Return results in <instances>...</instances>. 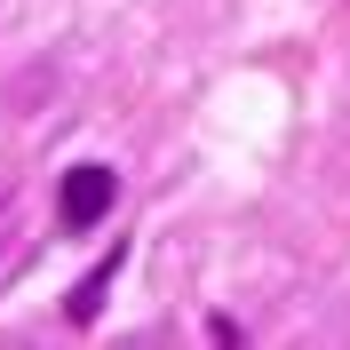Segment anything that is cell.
<instances>
[{"label": "cell", "instance_id": "6da1fadb", "mask_svg": "<svg viewBox=\"0 0 350 350\" xmlns=\"http://www.w3.org/2000/svg\"><path fill=\"white\" fill-rule=\"evenodd\" d=\"M111 199H120V175H111L104 159H80V167L64 175V191H56V207H64V231H96V223L111 215Z\"/></svg>", "mask_w": 350, "mask_h": 350}, {"label": "cell", "instance_id": "7a4b0ae2", "mask_svg": "<svg viewBox=\"0 0 350 350\" xmlns=\"http://www.w3.org/2000/svg\"><path fill=\"white\" fill-rule=\"evenodd\" d=\"M111 279H120V255H104V262H96V271L80 279V295H72V319H80V327L96 319V310H104V286H111Z\"/></svg>", "mask_w": 350, "mask_h": 350}]
</instances>
